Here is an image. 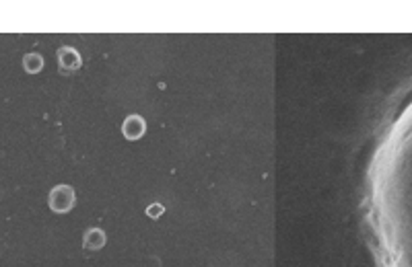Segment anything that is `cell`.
<instances>
[{"label":"cell","mask_w":412,"mask_h":267,"mask_svg":"<svg viewBox=\"0 0 412 267\" xmlns=\"http://www.w3.org/2000/svg\"><path fill=\"white\" fill-rule=\"evenodd\" d=\"M58 60H60V66L64 70H76L81 66V58L72 47H62L58 53Z\"/></svg>","instance_id":"6da1fadb"},{"label":"cell","mask_w":412,"mask_h":267,"mask_svg":"<svg viewBox=\"0 0 412 267\" xmlns=\"http://www.w3.org/2000/svg\"><path fill=\"white\" fill-rule=\"evenodd\" d=\"M144 132V122L140 120V117H130V120H126V124H124V134L128 136V138H138L140 134Z\"/></svg>","instance_id":"7a4b0ae2"},{"label":"cell","mask_w":412,"mask_h":267,"mask_svg":"<svg viewBox=\"0 0 412 267\" xmlns=\"http://www.w3.org/2000/svg\"><path fill=\"white\" fill-rule=\"evenodd\" d=\"M103 241H106V239H103V232L101 230H89L87 232V239H85V247L87 249H99L101 245H103Z\"/></svg>","instance_id":"3957f363"},{"label":"cell","mask_w":412,"mask_h":267,"mask_svg":"<svg viewBox=\"0 0 412 267\" xmlns=\"http://www.w3.org/2000/svg\"><path fill=\"white\" fill-rule=\"evenodd\" d=\"M41 66H43V60L37 56V53H29V56L25 58V68L29 72H37Z\"/></svg>","instance_id":"277c9868"},{"label":"cell","mask_w":412,"mask_h":267,"mask_svg":"<svg viewBox=\"0 0 412 267\" xmlns=\"http://www.w3.org/2000/svg\"><path fill=\"white\" fill-rule=\"evenodd\" d=\"M157 214H163V207H161V205H152V207H148V216H157Z\"/></svg>","instance_id":"5b68a950"}]
</instances>
